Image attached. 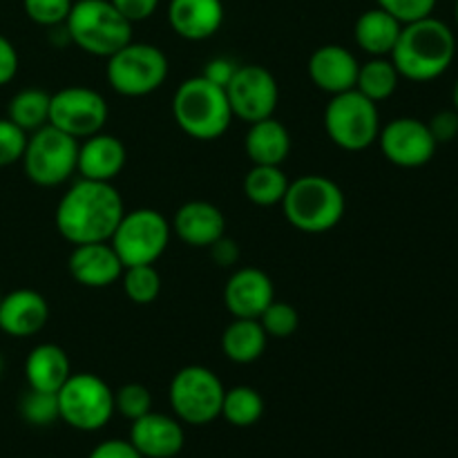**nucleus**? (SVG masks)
I'll return each instance as SVG.
<instances>
[{
  "label": "nucleus",
  "instance_id": "nucleus-5",
  "mask_svg": "<svg viewBox=\"0 0 458 458\" xmlns=\"http://www.w3.org/2000/svg\"><path fill=\"white\" fill-rule=\"evenodd\" d=\"M65 34L81 52L110 58L132 40V22L110 0H74Z\"/></svg>",
  "mask_w": 458,
  "mask_h": 458
},
{
  "label": "nucleus",
  "instance_id": "nucleus-37",
  "mask_svg": "<svg viewBox=\"0 0 458 458\" xmlns=\"http://www.w3.org/2000/svg\"><path fill=\"white\" fill-rule=\"evenodd\" d=\"M437 3L438 0H376V4L380 9H385L394 18H398L403 25L419 21V18L432 16Z\"/></svg>",
  "mask_w": 458,
  "mask_h": 458
},
{
  "label": "nucleus",
  "instance_id": "nucleus-12",
  "mask_svg": "<svg viewBox=\"0 0 458 458\" xmlns=\"http://www.w3.org/2000/svg\"><path fill=\"white\" fill-rule=\"evenodd\" d=\"M110 116L106 97L94 88L70 85L52 94L49 101V125L63 130L74 139H88L103 132Z\"/></svg>",
  "mask_w": 458,
  "mask_h": 458
},
{
  "label": "nucleus",
  "instance_id": "nucleus-27",
  "mask_svg": "<svg viewBox=\"0 0 458 458\" xmlns=\"http://www.w3.org/2000/svg\"><path fill=\"white\" fill-rule=\"evenodd\" d=\"M289 177L282 165H255L244 177V195L250 204L271 208L282 204L286 191H289Z\"/></svg>",
  "mask_w": 458,
  "mask_h": 458
},
{
  "label": "nucleus",
  "instance_id": "nucleus-44",
  "mask_svg": "<svg viewBox=\"0 0 458 458\" xmlns=\"http://www.w3.org/2000/svg\"><path fill=\"white\" fill-rule=\"evenodd\" d=\"M452 106H454V112L458 114V79L454 83V89H452Z\"/></svg>",
  "mask_w": 458,
  "mask_h": 458
},
{
  "label": "nucleus",
  "instance_id": "nucleus-40",
  "mask_svg": "<svg viewBox=\"0 0 458 458\" xmlns=\"http://www.w3.org/2000/svg\"><path fill=\"white\" fill-rule=\"evenodd\" d=\"M130 22H143L157 12L161 0H110Z\"/></svg>",
  "mask_w": 458,
  "mask_h": 458
},
{
  "label": "nucleus",
  "instance_id": "nucleus-20",
  "mask_svg": "<svg viewBox=\"0 0 458 458\" xmlns=\"http://www.w3.org/2000/svg\"><path fill=\"white\" fill-rule=\"evenodd\" d=\"M170 30L183 40H208L222 30L226 9L222 0H170L168 3Z\"/></svg>",
  "mask_w": 458,
  "mask_h": 458
},
{
  "label": "nucleus",
  "instance_id": "nucleus-8",
  "mask_svg": "<svg viewBox=\"0 0 458 458\" xmlns=\"http://www.w3.org/2000/svg\"><path fill=\"white\" fill-rule=\"evenodd\" d=\"M226 387L213 369L204 365L182 367L168 387V403L174 419L186 425H208L222 416Z\"/></svg>",
  "mask_w": 458,
  "mask_h": 458
},
{
  "label": "nucleus",
  "instance_id": "nucleus-19",
  "mask_svg": "<svg viewBox=\"0 0 458 458\" xmlns=\"http://www.w3.org/2000/svg\"><path fill=\"white\" fill-rule=\"evenodd\" d=\"M49 322V304L34 289H16L0 300V331L12 338H31Z\"/></svg>",
  "mask_w": 458,
  "mask_h": 458
},
{
  "label": "nucleus",
  "instance_id": "nucleus-32",
  "mask_svg": "<svg viewBox=\"0 0 458 458\" xmlns=\"http://www.w3.org/2000/svg\"><path fill=\"white\" fill-rule=\"evenodd\" d=\"M22 420L34 428H49L56 420H61L58 411V396L52 392H40V389H27L18 405Z\"/></svg>",
  "mask_w": 458,
  "mask_h": 458
},
{
  "label": "nucleus",
  "instance_id": "nucleus-9",
  "mask_svg": "<svg viewBox=\"0 0 458 458\" xmlns=\"http://www.w3.org/2000/svg\"><path fill=\"white\" fill-rule=\"evenodd\" d=\"M79 143V139L49 123L31 132L21 159L27 179L40 188H56L70 182L76 173Z\"/></svg>",
  "mask_w": 458,
  "mask_h": 458
},
{
  "label": "nucleus",
  "instance_id": "nucleus-16",
  "mask_svg": "<svg viewBox=\"0 0 458 458\" xmlns=\"http://www.w3.org/2000/svg\"><path fill=\"white\" fill-rule=\"evenodd\" d=\"M130 443L143 458H174L186 445L182 420L161 411H148L130 425Z\"/></svg>",
  "mask_w": 458,
  "mask_h": 458
},
{
  "label": "nucleus",
  "instance_id": "nucleus-15",
  "mask_svg": "<svg viewBox=\"0 0 458 458\" xmlns=\"http://www.w3.org/2000/svg\"><path fill=\"white\" fill-rule=\"evenodd\" d=\"M273 300H276L273 280L258 267L237 268L224 286V307L233 318L259 320Z\"/></svg>",
  "mask_w": 458,
  "mask_h": 458
},
{
  "label": "nucleus",
  "instance_id": "nucleus-26",
  "mask_svg": "<svg viewBox=\"0 0 458 458\" xmlns=\"http://www.w3.org/2000/svg\"><path fill=\"white\" fill-rule=\"evenodd\" d=\"M268 335L259 320L235 318L222 334V353L235 365H250L267 352Z\"/></svg>",
  "mask_w": 458,
  "mask_h": 458
},
{
  "label": "nucleus",
  "instance_id": "nucleus-2",
  "mask_svg": "<svg viewBox=\"0 0 458 458\" xmlns=\"http://www.w3.org/2000/svg\"><path fill=\"white\" fill-rule=\"evenodd\" d=\"M401 79L428 83L445 74L456 58V36L447 22L434 16L405 22L389 54Z\"/></svg>",
  "mask_w": 458,
  "mask_h": 458
},
{
  "label": "nucleus",
  "instance_id": "nucleus-35",
  "mask_svg": "<svg viewBox=\"0 0 458 458\" xmlns=\"http://www.w3.org/2000/svg\"><path fill=\"white\" fill-rule=\"evenodd\" d=\"M74 0H22L25 16L40 27H63Z\"/></svg>",
  "mask_w": 458,
  "mask_h": 458
},
{
  "label": "nucleus",
  "instance_id": "nucleus-47",
  "mask_svg": "<svg viewBox=\"0 0 458 458\" xmlns=\"http://www.w3.org/2000/svg\"><path fill=\"white\" fill-rule=\"evenodd\" d=\"M0 300H3V293H0Z\"/></svg>",
  "mask_w": 458,
  "mask_h": 458
},
{
  "label": "nucleus",
  "instance_id": "nucleus-18",
  "mask_svg": "<svg viewBox=\"0 0 458 458\" xmlns=\"http://www.w3.org/2000/svg\"><path fill=\"white\" fill-rule=\"evenodd\" d=\"M360 63L356 54L347 49L344 45H322L309 56V79L318 89L327 92L329 97L334 94L349 92L356 89V79Z\"/></svg>",
  "mask_w": 458,
  "mask_h": 458
},
{
  "label": "nucleus",
  "instance_id": "nucleus-17",
  "mask_svg": "<svg viewBox=\"0 0 458 458\" xmlns=\"http://www.w3.org/2000/svg\"><path fill=\"white\" fill-rule=\"evenodd\" d=\"M67 268L76 284L85 289H107L123 276V262L110 242H92L72 249Z\"/></svg>",
  "mask_w": 458,
  "mask_h": 458
},
{
  "label": "nucleus",
  "instance_id": "nucleus-10",
  "mask_svg": "<svg viewBox=\"0 0 458 458\" xmlns=\"http://www.w3.org/2000/svg\"><path fill=\"white\" fill-rule=\"evenodd\" d=\"M56 396L61 420L79 432H98L114 416V389L89 371H72Z\"/></svg>",
  "mask_w": 458,
  "mask_h": 458
},
{
  "label": "nucleus",
  "instance_id": "nucleus-22",
  "mask_svg": "<svg viewBox=\"0 0 458 458\" xmlns=\"http://www.w3.org/2000/svg\"><path fill=\"white\" fill-rule=\"evenodd\" d=\"M128 150L123 141L114 134L97 132L79 143V159H76V173L81 179L92 182H114L125 168Z\"/></svg>",
  "mask_w": 458,
  "mask_h": 458
},
{
  "label": "nucleus",
  "instance_id": "nucleus-36",
  "mask_svg": "<svg viewBox=\"0 0 458 458\" xmlns=\"http://www.w3.org/2000/svg\"><path fill=\"white\" fill-rule=\"evenodd\" d=\"M27 137L30 134L18 128L13 121H9L7 116L0 119V168H7V165L18 164L22 159Z\"/></svg>",
  "mask_w": 458,
  "mask_h": 458
},
{
  "label": "nucleus",
  "instance_id": "nucleus-23",
  "mask_svg": "<svg viewBox=\"0 0 458 458\" xmlns=\"http://www.w3.org/2000/svg\"><path fill=\"white\" fill-rule=\"evenodd\" d=\"M244 150L250 164L255 165H282L291 155V134L276 116L249 123L244 139Z\"/></svg>",
  "mask_w": 458,
  "mask_h": 458
},
{
  "label": "nucleus",
  "instance_id": "nucleus-43",
  "mask_svg": "<svg viewBox=\"0 0 458 458\" xmlns=\"http://www.w3.org/2000/svg\"><path fill=\"white\" fill-rule=\"evenodd\" d=\"M210 249V258L215 259V264L222 268H231L235 267L237 262H240V244H237L235 240H231V237H219L217 242H215L213 246H208Z\"/></svg>",
  "mask_w": 458,
  "mask_h": 458
},
{
  "label": "nucleus",
  "instance_id": "nucleus-25",
  "mask_svg": "<svg viewBox=\"0 0 458 458\" xmlns=\"http://www.w3.org/2000/svg\"><path fill=\"white\" fill-rule=\"evenodd\" d=\"M403 22L392 13L380 9L378 4L358 16L353 25V38L365 54L374 56H389L394 52L401 36Z\"/></svg>",
  "mask_w": 458,
  "mask_h": 458
},
{
  "label": "nucleus",
  "instance_id": "nucleus-38",
  "mask_svg": "<svg viewBox=\"0 0 458 458\" xmlns=\"http://www.w3.org/2000/svg\"><path fill=\"white\" fill-rule=\"evenodd\" d=\"M428 125L438 146H441V143L454 141L458 137V114L454 112V107H452V110L437 112V114L428 121Z\"/></svg>",
  "mask_w": 458,
  "mask_h": 458
},
{
  "label": "nucleus",
  "instance_id": "nucleus-29",
  "mask_svg": "<svg viewBox=\"0 0 458 458\" xmlns=\"http://www.w3.org/2000/svg\"><path fill=\"white\" fill-rule=\"evenodd\" d=\"M49 101L52 94L40 88H25L12 97L7 106V119L13 121L27 134L49 123Z\"/></svg>",
  "mask_w": 458,
  "mask_h": 458
},
{
  "label": "nucleus",
  "instance_id": "nucleus-21",
  "mask_svg": "<svg viewBox=\"0 0 458 458\" xmlns=\"http://www.w3.org/2000/svg\"><path fill=\"white\" fill-rule=\"evenodd\" d=\"M170 226L174 235L192 249H208L219 237L226 235L224 213L204 199H192L179 206Z\"/></svg>",
  "mask_w": 458,
  "mask_h": 458
},
{
  "label": "nucleus",
  "instance_id": "nucleus-30",
  "mask_svg": "<svg viewBox=\"0 0 458 458\" xmlns=\"http://www.w3.org/2000/svg\"><path fill=\"white\" fill-rule=\"evenodd\" d=\"M264 416V398L258 389L249 385H237L226 389L222 403V419L233 428H250Z\"/></svg>",
  "mask_w": 458,
  "mask_h": 458
},
{
  "label": "nucleus",
  "instance_id": "nucleus-42",
  "mask_svg": "<svg viewBox=\"0 0 458 458\" xmlns=\"http://www.w3.org/2000/svg\"><path fill=\"white\" fill-rule=\"evenodd\" d=\"M88 458H143L134 450L130 441H121V438H107V441L94 445Z\"/></svg>",
  "mask_w": 458,
  "mask_h": 458
},
{
  "label": "nucleus",
  "instance_id": "nucleus-33",
  "mask_svg": "<svg viewBox=\"0 0 458 458\" xmlns=\"http://www.w3.org/2000/svg\"><path fill=\"white\" fill-rule=\"evenodd\" d=\"M259 325L267 331L268 338H291L300 327V313L293 304L282 302V300H273L267 307V311L259 316Z\"/></svg>",
  "mask_w": 458,
  "mask_h": 458
},
{
  "label": "nucleus",
  "instance_id": "nucleus-28",
  "mask_svg": "<svg viewBox=\"0 0 458 458\" xmlns=\"http://www.w3.org/2000/svg\"><path fill=\"white\" fill-rule=\"evenodd\" d=\"M398 83H401V74L389 56H374L367 63H360L356 89L365 94L369 101L380 103L392 98L398 89Z\"/></svg>",
  "mask_w": 458,
  "mask_h": 458
},
{
  "label": "nucleus",
  "instance_id": "nucleus-1",
  "mask_svg": "<svg viewBox=\"0 0 458 458\" xmlns=\"http://www.w3.org/2000/svg\"><path fill=\"white\" fill-rule=\"evenodd\" d=\"M123 213V197L114 183L79 179L58 199L54 224L72 246L110 242Z\"/></svg>",
  "mask_w": 458,
  "mask_h": 458
},
{
  "label": "nucleus",
  "instance_id": "nucleus-24",
  "mask_svg": "<svg viewBox=\"0 0 458 458\" xmlns=\"http://www.w3.org/2000/svg\"><path fill=\"white\" fill-rule=\"evenodd\" d=\"M72 376V362L61 344H36L25 358V380L31 389L56 394Z\"/></svg>",
  "mask_w": 458,
  "mask_h": 458
},
{
  "label": "nucleus",
  "instance_id": "nucleus-46",
  "mask_svg": "<svg viewBox=\"0 0 458 458\" xmlns=\"http://www.w3.org/2000/svg\"><path fill=\"white\" fill-rule=\"evenodd\" d=\"M3 367H4V362H3V356H0V374H3Z\"/></svg>",
  "mask_w": 458,
  "mask_h": 458
},
{
  "label": "nucleus",
  "instance_id": "nucleus-3",
  "mask_svg": "<svg viewBox=\"0 0 458 458\" xmlns=\"http://www.w3.org/2000/svg\"><path fill=\"white\" fill-rule=\"evenodd\" d=\"M282 210L295 231L322 235L343 222L347 199L334 179L325 174H304L289 183V191L282 199Z\"/></svg>",
  "mask_w": 458,
  "mask_h": 458
},
{
  "label": "nucleus",
  "instance_id": "nucleus-13",
  "mask_svg": "<svg viewBox=\"0 0 458 458\" xmlns=\"http://www.w3.org/2000/svg\"><path fill=\"white\" fill-rule=\"evenodd\" d=\"M226 97L231 103L233 119L255 123V121L276 114L277 103H280V85L271 70L249 63V65L237 67L235 76L226 88Z\"/></svg>",
  "mask_w": 458,
  "mask_h": 458
},
{
  "label": "nucleus",
  "instance_id": "nucleus-45",
  "mask_svg": "<svg viewBox=\"0 0 458 458\" xmlns=\"http://www.w3.org/2000/svg\"><path fill=\"white\" fill-rule=\"evenodd\" d=\"M454 18H456V25H458V0H456V4H454Z\"/></svg>",
  "mask_w": 458,
  "mask_h": 458
},
{
  "label": "nucleus",
  "instance_id": "nucleus-39",
  "mask_svg": "<svg viewBox=\"0 0 458 458\" xmlns=\"http://www.w3.org/2000/svg\"><path fill=\"white\" fill-rule=\"evenodd\" d=\"M237 67H240V63H235L233 58L217 56V58H210V61L206 63L201 76H204V79H208L210 83H215V85H219V88L226 89L228 83L233 81V76H235Z\"/></svg>",
  "mask_w": 458,
  "mask_h": 458
},
{
  "label": "nucleus",
  "instance_id": "nucleus-11",
  "mask_svg": "<svg viewBox=\"0 0 458 458\" xmlns=\"http://www.w3.org/2000/svg\"><path fill=\"white\" fill-rule=\"evenodd\" d=\"M170 237H173V226L159 210L134 208L125 210L119 226L112 233L110 244L123 267H139V264H157V259L168 249Z\"/></svg>",
  "mask_w": 458,
  "mask_h": 458
},
{
  "label": "nucleus",
  "instance_id": "nucleus-7",
  "mask_svg": "<svg viewBox=\"0 0 458 458\" xmlns=\"http://www.w3.org/2000/svg\"><path fill=\"white\" fill-rule=\"evenodd\" d=\"M106 79L116 94L128 98H141L157 92L168 79V56L152 43H134L106 58Z\"/></svg>",
  "mask_w": 458,
  "mask_h": 458
},
{
  "label": "nucleus",
  "instance_id": "nucleus-6",
  "mask_svg": "<svg viewBox=\"0 0 458 458\" xmlns=\"http://www.w3.org/2000/svg\"><path fill=\"white\" fill-rule=\"evenodd\" d=\"M378 103L369 101L358 89L334 94L325 107V132L334 146L347 152H362L378 141Z\"/></svg>",
  "mask_w": 458,
  "mask_h": 458
},
{
  "label": "nucleus",
  "instance_id": "nucleus-41",
  "mask_svg": "<svg viewBox=\"0 0 458 458\" xmlns=\"http://www.w3.org/2000/svg\"><path fill=\"white\" fill-rule=\"evenodd\" d=\"M18 67H21V58H18L16 47L7 36L0 34V88L16 79Z\"/></svg>",
  "mask_w": 458,
  "mask_h": 458
},
{
  "label": "nucleus",
  "instance_id": "nucleus-14",
  "mask_svg": "<svg viewBox=\"0 0 458 458\" xmlns=\"http://www.w3.org/2000/svg\"><path fill=\"white\" fill-rule=\"evenodd\" d=\"M376 143L389 164L407 170L428 165L438 150V143L429 132L428 121H420L416 116L392 119L380 128Z\"/></svg>",
  "mask_w": 458,
  "mask_h": 458
},
{
  "label": "nucleus",
  "instance_id": "nucleus-34",
  "mask_svg": "<svg viewBox=\"0 0 458 458\" xmlns=\"http://www.w3.org/2000/svg\"><path fill=\"white\" fill-rule=\"evenodd\" d=\"M114 411L130 423L152 411V394L141 383H125L114 392Z\"/></svg>",
  "mask_w": 458,
  "mask_h": 458
},
{
  "label": "nucleus",
  "instance_id": "nucleus-4",
  "mask_svg": "<svg viewBox=\"0 0 458 458\" xmlns=\"http://www.w3.org/2000/svg\"><path fill=\"white\" fill-rule=\"evenodd\" d=\"M173 116L183 134L197 141H215L233 123L226 89L204 76H191L173 97Z\"/></svg>",
  "mask_w": 458,
  "mask_h": 458
},
{
  "label": "nucleus",
  "instance_id": "nucleus-31",
  "mask_svg": "<svg viewBox=\"0 0 458 458\" xmlns=\"http://www.w3.org/2000/svg\"><path fill=\"white\" fill-rule=\"evenodd\" d=\"M125 295L132 304L148 307L155 302L161 293V273L155 264H139V267H125L121 276Z\"/></svg>",
  "mask_w": 458,
  "mask_h": 458
}]
</instances>
